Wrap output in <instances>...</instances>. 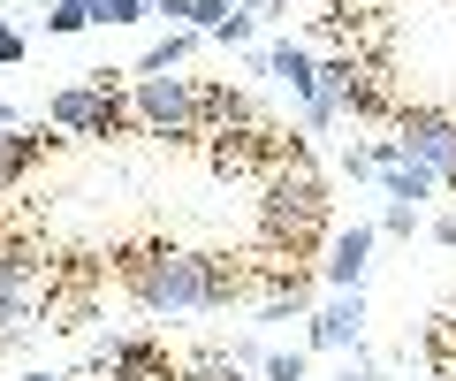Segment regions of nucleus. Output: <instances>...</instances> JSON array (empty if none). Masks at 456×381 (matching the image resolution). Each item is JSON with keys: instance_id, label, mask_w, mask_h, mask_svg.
<instances>
[{"instance_id": "f257e3e1", "label": "nucleus", "mask_w": 456, "mask_h": 381, "mask_svg": "<svg viewBox=\"0 0 456 381\" xmlns=\"http://www.w3.org/2000/svg\"><path fill=\"white\" fill-rule=\"evenodd\" d=\"M259 260H228V252H183V244H137L122 252V282L145 313H221L251 298Z\"/></svg>"}, {"instance_id": "f03ea898", "label": "nucleus", "mask_w": 456, "mask_h": 381, "mask_svg": "<svg viewBox=\"0 0 456 381\" xmlns=\"http://www.w3.org/2000/svg\"><path fill=\"white\" fill-rule=\"evenodd\" d=\"M266 252L274 260H305V244L320 236V221H327V183L305 168V153H281L274 168H266Z\"/></svg>"}, {"instance_id": "7ed1b4c3", "label": "nucleus", "mask_w": 456, "mask_h": 381, "mask_svg": "<svg viewBox=\"0 0 456 381\" xmlns=\"http://www.w3.org/2000/svg\"><path fill=\"white\" fill-rule=\"evenodd\" d=\"M130 69H92V77H77V84H61L46 100V122L61 137H130L137 130V115H130Z\"/></svg>"}, {"instance_id": "20e7f679", "label": "nucleus", "mask_w": 456, "mask_h": 381, "mask_svg": "<svg viewBox=\"0 0 456 381\" xmlns=\"http://www.w3.org/2000/svg\"><path fill=\"white\" fill-rule=\"evenodd\" d=\"M130 115L152 137H206V84L198 77H130Z\"/></svg>"}, {"instance_id": "39448f33", "label": "nucleus", "mask_w": 456, "mask_h": 381, "mask_svg": "<svg viewBox=\"0 0 456 381\" xmlns=\"http://www.w3.org/2000/svg\"><path fill=\"white\" fill-rule=\"evenodd\" d=\"M259 69H266L274 84H289V92H297V107H305V122H312V130H327V122L342 115V107L320 92V62H312V54L297 46V38H274V46L259 54Z\"/></svg>"}, {"instance_id": "423d86ee", "label": "nucleus", "mask_w": 456, "mask_h": 381, "mask_svg": "<svg viewBox=\"0 0 456 381\" xmlns=\"http://www.w3.org/2000/svg\"><path fill=\"white\" fill-rule=\"evenodd\" d=\"M305 335H312V351H358V335H365V290H335L327 305H312Z\"/></svg>"}, {"instance_id": "0eeeda50", "label": "nucleus", "mask_w": 456, "mask_h": 381, "mask_svg": "<svg viewBox=\"0 0 456 381\" xmlns=\"http://www.w3.org/2000/svg\"><path fill=\"white\" fill-rule=\"evenodd\" d=\"M373 221H350V229H335L327 236V260H320V275H327V290H365V267H373Z\"/></svg>"}, {"instance_id": "6e6552de", "label": "nucleus", "mask_w": 456, "mask_h": 381, "mask_svg": "<svg viewBox=\"0 0 456 381\" xmlns=\"http://www.w3.org/2000/svg\"><path fill=\"white\" fill-rule=\"evenodd\" d=\"M373 161H380V176H373V183L388 191L395 206H419V199H434V191H441V176H434L426 161H403V145H395V137H380Z\"/></svg>"}, {"instance_id": "1a4fd4ad", "label": "nucleus", "mask_w": 456, "mask_h": 381, "mask_svg": "<svg viewBox=\"0 0 456 381\" xmlns=\"http://www.w3.org/2000/svg\"><path fill=\"white\" fill-rule=\"evenodd\" d=\"M53 145H61V130H53V122H31V130L16 122V130H0V199H8V191H16V183L31 176Z\"/></svg>"}, {"instance_id": "9d476101", "label": "nucleus", "mask_w": 456, "mask_h": 381, "mask_svg": "<svg viewBox=\"0 0 456 381\" xmlns=\"http://www.w3.org/2000/svg\"><path fill=\"white\" fill-rule=\"evenodd\" d=\"M38 290H46V282H31V275H8V267H0V344H8V335H16L23 320L38 313Z\"/></svg>"}, {"instance_id": "9b49d317", "label": "nucleus", "mask_w": 456, "mask_h": 381, "mask_svg": "<svg viewBox=\"0 0 456 381\" xmlns=\"http://www.w3.org/2000/svg\"><path fill=\"white\" fill-rule=\"evenodd\" d=\"M191 46H198V31H167V38H152V46L137 54V69H130V77H167V69H183V62H191Z\"/></svg>"}, {"instance_id": "f8f14e48", "label": "nucleus", "mask_w": 456, "mask_h": 381, "mask_svg": "<svg viewBox=\"0 0 456 381\" xmlns=\"http://www.w3.org/2000/svg\"><path fill=\"white\" fill-rule=\"evenodd\" d=\"M183 381H244V366L228 359V351H191L183 359Z\"/></svg>"}, {"instance_id": "ddd939ff", "label": "nucleus", "mask_w": 456, "mask_h": 381, "mask_svg": "<svg viewBox=\"0 0 456 381\" xmlns=\"http://www.w3.org/2000/svg\"><path fill=\"white\" fill-rule=\"evenodd\" d=\"M46 31H53V38L92 31V0H53V8H46Z\"/></svg>"}, {"instance_id": "4468645a", "label": "nucleus", "mask_w": 456, "mask_h": 381, "mask_svg": "<svg viewBox=\"0 0 456 381\" xmlns=\"http://www.w3.org/2000/svg\"><path fill=\"white\" fill-rule=\"evenodd\" d=\"M305 374H312L305 351H266V366H259V381H305Z\"/></svg>"}, {"instance_id": "2eb2a0df", "label": "nucleus", "mask_w": 456, "mask_h": 381, "mask_svg": "<svg viewBox=\"0 0 456 381\" xmlns=\"http://www.w3.org/2000/svg\"><path fill=\"white\" fill-rule=\"evenodd\" d=\"M152 0H92V23H145Z\"/></svg>"}, {"instance_id": "dca6fc26", "label": "nucleus", "mask_w": 456, "mask_h": 381, "mask_svg": "<svg viewBox=\"0 0 456 381\" xmlns=\"http://www.w3.org/2000/svg\"><path fill=\"white\" fill-rule=\"evenodd\" d=\"M380 229H388V236H419V206H380Z\"/></svg>"}, {"instance_id": "f3484780", "label": "nucleus", "mask_w": 456, "mask_h": 381, "mask_svg": "<svg viewBox=\"0 0 456 381\" xmlns=\"http://www.w3.org/2000/svg\"><path fill=\"white\" fill-rule=\"evenodd\" d=\"M342 176H350V183H358V176H380L373 145H350V153H342Z\"/></svg>"}, {"instance_id": "a211bd4d", "label": "nucleus", "mask_w": 456, "mask_h": 381, "mask_svg": "<svg viewBox=\"0 0 456 381\" xmlns=\"http://www.w3.org/2000/svg\"><path fill=\"white\" fill-rule=\"evenodd\" d=\"M342 381H388V374H380L365 351H342Z\"/></svg>"}, {"instance_id": "6ab92c4d", "label": "nucleus", "mask_w": 456, "mask_h": 381, "mask_svg": "<svg viewBox=\"0 0 456 381\" xmlns=\"http://www.w3.org/2000/svg\"><path fill=\"white\" fill-rule=\"evenodd\" d=\"M191 8L198 0H152V16H167V31H191Z\"/></svg>"}, {"instance_id": "aec40b11", "label": "nucleus", "mask_w": 456, "mask_h": 381, "mask_svg": "<svg viewBox=\"0 0 456 381\" xmlns=\"http://www.w3.org/2000/svg\"><path fill=\"white\" fill-rule=\"evenodd\" d=\"M0 62H23V31L8 16H0Z\"/></svg>"}, {"instance_id": "412c9836", "label": "nucleus", "mask_w": 456, "mask_h": 381, "mask_svg": "<svg viewBox=\"0 0 456 381\" xmlns=\"http://www.w3.org/2000/svg\"><path fill=\"white\" fill-rule=\"evenodd\" d=\"M434 244H449V252H456V214H434Z\"/></svg>"}, {"instance_id": "4be33fe9", "label": "nucleus", "mask_w": 456, "mask_h": 381, "mask_svg": "<svg viewBox=\"0 0 456 381\" xmlns=\"http://www.w3.org/2000/svg\"><path fill=\"white\" fill-rule=\"evenodd\" d=\"M23 381H69V374H53V366H31V374H23Z\"/></svg>"}]
</instances>
